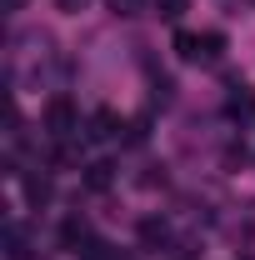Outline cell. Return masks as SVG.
Returning <instances> with one entry per match:
<instances>
[{"label": "cell", "instance_id": "cell-8", "mask_svg": "<svg viewBox=\"0 0 255 260\" xmlns=\"http://www.w3.org/2000/svg\"><path fill=\"white\" fill-rule=\"evenodd\" d=\"M25 195H30L35 205H40V200H50V175H25Z\"/></svg>", "mask_w": 255, "mask_h": 260}, {"label": "cell", "instance_id": "cell-9", "mask_svg": "<svg viewBox=\"0 0 255 260\" xmlns=\"http://www.w3.org/2000/svg\"><path fill=\"white\" fill-rule=\"evenodd\" d=\"M175 50L185 55V60H200V35H190V30H180L175 35Z\"/></svg>", "mask_w": 255, "mask_h": 260}, {"label": "cell", "instance_id": "cell-13", "mask_svg": "<svg viewBox=\"0 0 255 260\" xmlns=\"http://www.w3.org/2000/svg\"><path fill=\"white\" fill-rule=\"evenodd\" d=\"M5 5H10V10H20V5H25V0H5Z\"/></svg>", "mask_w": 255, "mask_h": 260}, {"label": "cell", "instance_id": "cell-5", "mask_svg": "<svg viewBox=\"0 0 255 260\" xmlns=\"http://www.w3.org/2000/svg\"><path fill=\"white\" fill-rule=\"evenodd\" d=\"M60 240H65V245H70V250H80V245H90V225L70 215V220H65V225H60Z\"/></svg>", "mask_w": 255, "mask_h": 260}, {"label": "cell", "instance_id": "cell-6", "mask_svg": "<svg viewBox=\"0 0 255 260\" xmlns=\"http://www.w3.org/2000/svg\"><path fill=\"white\" fill-rule=\"evenodd\" d=\"M165 235H170V230H165V220H140V245H145V250L165 245Z\"/></svg>", "mask_w": 255, "mask_h": 260}, {"label": "cell", "instance_id": "cell-12", "mask_svg": "<svg viewBox=\"0 0 255 260\" xmlns=\"http://www.w3.org/2000/svg\"><path fill=\"white\" fill-rule=\"evenodd\" d=\"M55 5H60V10H70V15H75V10H80L85 0H55Z\"/></svg>", "mask_w": 255, "mask_h": 260}, {"label": "cell", "instance_id": "cell-1", "mask_svg": "<svg viewBox=\"0 0 255 260\" xmlns=\"http://www.w3.org/2000/svg\"><path fill=\"white\" fill-rule=\"evenodd\" d=\"M45 130H50L55 140H65V135L75 130V105H70L65 95H55L50 105H45Z\"/></svg>", "mask_w": 255, "mask_h": 260}, {"label": "cell", "instance_id": "cell-4", "mask_svg": "<svg viewBox=\"0 0 255 260\" xmlns=\"http://www.w3.org/2000/svg\"><path fill=\"white\" fill-rule=\"evenodd\" d=\"M85 135H90V140H110V135H120V115H115V110H95Z\"/></svg>", "mask_w": 255, "mask_h": 260}, {"label": "cell", "instance_id": "cell-7", "mask_svg": "<svg viewBox=\"0 0 255 260\" xmlns=\"http://www.w3.org/2000/svg\"><path fill=\"white\" fill-rule=\"evenodd\" d=\"M220 50H225V35L220 30H205V35H200V60H220Z\"/></svg>", "mask_w": 255, "mask_h": 260}, {"label": "cell", "instance_id": "cell-10", "mask_svg": "<svg viewBox=\"0 0 255 260\" xmlns=\"http://www.w3.org/2000/svg\"><path fill=\"white\" fill-rule=\"evenodd\" d=\"M185 5H190V0H155V15H160V20H180Z\"/></svg>", "mask_w": 255, "mask_h": 260}, {"label": "cell", "instance_id": "cell-3", "mask_svg": "<svg viewBox=\"0 0 255 260\" xmlns=\"http://www.w3.org/2000/svg\"><path fill=\"white\" fill-rule=\"evenodd\" d=\"M110 185H115V165H110V160H95V165H85V190L105 195Z\"/></svg>", "mask_w": 255, "mask_h": 260}, {"label": "cell", "instance_id": "cell-11", "mask_svg": "<svg viewBox=\"0 0 255 260\" xmlns=\"http://www.w3.org/2000/svg\"><path fill=\"white\" fill-rule=\"evenodd\" d=\"M110 10H115V15H140L145 0H110Z\"/></svg>", "mask_w": 255, "mask_h": 260}, {"label": "cell", "instance_id": "cell-2", "mask_svg": "<svg viewBox=\"0 0 255 260\" xmlns=\"http://www.w3.org/2000/svg\"><path fill=\"white\" fill-rule=\"evenodd\" d=\"M225 115H230V120H250V115H255V90H250V85H240V80L230 85V100H225Z\"/></svg>", "mask_w": 255, "mask_h": 260}]
</instances>
